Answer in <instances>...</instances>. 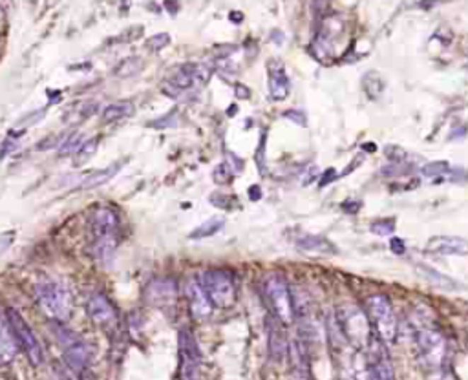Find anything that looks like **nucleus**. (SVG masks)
<instances>
[{
	"label": "nucleus",
	"mask_w": 468,
	"mask_h": 380,
	"mask_svg": "<svg viewBox=\"0 0 468 380\" xmlns=\"http://www.w3.org/2000/svg\"><path fill=\"white\" fill-rule=\"evenodd\" d=\"M88 241L93 258L103 265L112 263L119 245V218L110 207H99L93 210L88 223Z\"/></svg>",
	"instance_id": "1"
},
{
	"label": "nucleus",
	"mask_w": 468,
	"mask_h": 380,
	"mask_svg": "<svg viewBox=\"0 0 468 380\" xmlns=\"http://www.w3.org/2000/svg\"><path fill=\"white\" fill-rule=\"evenodd\" d=\"M35 298L40 309L53 320H66L70 316V291L59 282H40L35 287Z\"/></svg>",
	"instance_id": "2"
},
{
	"label": "nucleus",
	"mask_w": 468,
	"mask_h": 380,
	"mask_svg": "<svg viewBox=\"0 0 468 380\" xmlns=\"http://www.w3.org/2000/svg\"><path fill=\"white\" fill-rule=\"evenodd\" d=\"M335 316H337L338 323H341L342 331L346 335L351 347H355V350H366L370 337H372L366 313L357 306H353V304H346V306L338 307Z\"/></svg>",
	"instance_id": "3"
},
{
	"label": "nucleus",
	"mask_w": 468,
	"mask_h": 380,
	"mask_svg": "<svg viewBox=\"0 0 468 380\" xmlns=\"http://www.w3.org/2000/svg\"><path fill=\"white\" fill-rule=\"evenodd\" d=\"M203 287L216 307L227 309L236 300V282L227 269H209L203 275Z\"/></svg>",
	"instance_id": "4"
},
{
	"label": "nucleus",
	"mask_w": 468,
	"mask_h": 380,
	"mask_svg": "<svg viewBox=\"0 0 468 380\" xmlns=\"http://www.w3.org/2000/svg\"><path fill=\"white\" fill-rule=\"evenodd\" d=\"M366 307L373 323H375L379 337L386 344H392L397 338V320H395L394 307L388 298L384 294H372V296H367Z\"/></svg>",
	"instance_id": "5"
},
{
	"label": "nucleus",
	"mask_w": 468,
	"mask_h": 380,
	"mask_svg": "<svg viewBox=\"0 0 468 380\" xmlns=\"http://www.w3.org/2000/svg\"><path fill=\"white\" fill-rule=\"evenodd\" d=\"M266 298L271 306L273 313L282 323L289 326L295 320V306L291 293L280 275H271L266 280Z\"/></svg>",
	"instance_id": "6"
},
{
	"label": "nucleus",
	"mask_w": 468,
	"mask_h": 380,
	"mask_svg": "<svg viewBox=\"0 0 468 380\" xmlns=\"http://www.w3.org/2000/svg\"><path fill=\"white\" fill-rule=\"evenodd\" d=\"M8 316V322L11 326L15 333V338L21 344V347L26 353L28 360L31 362V366H40L42 364V347H40V342L37 340L35 333L31 331V328L28 326V322L24 320V316L15 309H8L6 313Z\"/></svg>",
	"instance_id": "7"
},
{
	"label": "nucleus",
	"mask_w": 468,
	"mask_h": 380,
	"mask_svg": "<svg viewBox=\"0 0 468 380\" xmlns=\"http://www.w3.org/2000/svg\"><path fill=\"white\" fill-rule=\"evenodd\" d=\"M55 335H57L62 350H64V362L68 364V367L72 372H83L88 364V359H90L88 345L81 340L79 335H75L72 329L61 326L59 320L57 326H55Z\"/></svg>",
	"instance_id": "8"
},
{
	"label": "nucleus",
	"mask_w": 468,
	"mask_h": 380,
	"mask_svg": "<svg viewBox=\"0 0 468 380\" xmlns=\"http://www.w3.org/2000/svg\"><path fill=\"white\" fill-rule=\"evenodd\" d=\"M417 351H419V360L426 369H439L445 353H447V344L441 333L432 331V329H423L417 335Z\"/></svg>",
	"instance_id": "9"
},
{
	"label": "nucleus",
	"mask_w": 468,
	"mask_h": 380,
	"mask_svg": "<svg viewBox=\"0 0 468 380\" xmlns=\"http://www.w3.org/2000/svg\"><path fill=\"white\" fill-rule=\"evenodd\" d=\"M210 70L203 64H185L181 66L180 70L172 75L171 79L166 81L165 93L176 97L180 93L187 92L190 88H194L196 84H203L209 79Z\"/></svg>",
	"instance_id": "10"
},
{
	"label": "nucleus",
	"mask_w": 468,
	"mask_h": 380,
	"mask_svg": "<svg viewBox=\"0 0 468 380\" xmlns=\"http://www.w3.org/2000/svg\"><path fill=\"white\" fill-rule=\"evenodd\" d=\"M366 351L367 369L372 373V379H394V367H392V359H389V353L386 350V342L381 337L372 335L366 345Z\"/></svg>",
	"instance_id": "11"
},
{
	"label": "nucleus",
	"mask_w": 468,
	"mask_h": 380,
	"mask_svg": "<svg viewBox=\"0 0 468 380\" xmlns=\"http://www.w3.org/2000/svg\"><path fill=\"white\" fill-rule=\"evenodd\" d=\"M180 359H181V379H196L200 373V362H202V350L194 338L193 331L181 329L180 331Z\"/></svg>",
	"instance_id": "12"
},
{
	"label": "nucleus",
	"mask_w": 468,
	"mask_h": 380,
	"mask_svg": "<svg viewBox=\"0 0 468 380\" xmlns=\"http://www.w3.org/2000/svg\"><path fill=\"white\" fill-rule=\"evenodd\" d=\"M144 301L158 309H166L172 307L178 300V284L172 278H156L150 280L149 285L144 287L143 293Z\"/></svg>",
	"instance_id": "13"
},
{
	"label": "nucleus",
	"mask_w": 468,
	"mask_h": 380,
	"mask_svg": "<svg viewBox=\"0 0 468 380\" xmlns=\"http://www.w3.org/2000/svg\"><path fill=\"white\" fill-rule=\"evenodd\" d=\"M86 311L92 322L101 326V328H114L115 323H118V311L114 309V306L110 304V300L105 294L96 293L88 298Z\"/></svg>",
	"instance_id": "14"
},
{
	"label": "nucleus",
	"mask_w": 468,
	"mask_h": 380,
	"mask_svg": "<svg viewBox=\"0 0 468 380\" xmlns=\"http://www.w3.org/2000/svg\"><path fill=\"white\" fill-rule=\"evenodd\" d=\"M185 293H187L188 306H190V313H193L194 318L203 320L212 313V300H210L209 293L205 291L203 285H200L198 282L190 280L185 287Z\"/></svg>",
	"instance_id": "15"
},
{
	"label": "nucleus",
	"mask_w": 468,
	"mask_h": 380,
	"mask_svg": "<svg viewBox=\"0 0 468 380\" xmlns=\"http://www.w3.org/2000/svg\"><path fill=\"white\" fill-rule=\"evenodd\" d=\"M269 93L275 100H282L289 96V79L280 62L269 64Z\"/></svg>",
	"instance_id": "16"
},
{
	"label": "nucleus",
	"mask_w": 468,
	"mask_h": 380,
	"mask_svg": "<svg viewBox=\"0 0 468 380\" xmlns=\"http://www.w3.org/2000/svg\"><path fill=\"white\" fill-rule=\"evenodd\" d=\"M17 351L18 345L13 329H11L9 322L6 323L4 320L0 318V367L8 366L15 359Z\"/></svg>",
	"instance_id": "17"
},
{
	"label": "nucleus",
	"mask_w": 468,
	"mask_h": 380,
	"mask_svg": "<svg viewBox=\"0 0 468 380\" xmlns=\"http://www.w3.org/2000/svg\"><path fill=\"white\" fill-rule=\"evenodd\" d=\"M426 249L438 254H468V241L454 236H435L428 241Z\"/></svg>",
	"instance_id": "18"
},
{
	"label": "nucleus",
	"mask_w": 468,
	"mask_h": 380,
	"mask_svg": "<svg viewBox=\"0 0 468 380\" xmlns=\"http://www.w3.org/2000/svg\"><path fill=\"white\" fill-rule=\"evenodd\" d=\"M289 359L293 364L295 375L300 379H307L309 376V362H307L306 345L302 340H293L289 344Z\"/></svg>",
	"instance_id": "19"
},
{
	"label": "nucleus",
	"mask_w": 468,
	"mask_h": 380,
	"mask_svg": "<svg viewBox=\"0 0 468 380\" xmlns=\"http://www.w3.org/2000/svg\"><path fill=\"white\" fill-rule=\"evenodd\" d=\"M289 351L287 340H285V335L282 331L280 326H276V323H269V353L275 360L280 362L284 359L285 355Z\"/></svg>",
	"instance_id": "20"
},
{
	"label": "nucleus",
	"mask_w": 468,
	"mask_h": 380,
	"mask_svg": "<svg viewBox=\"0 0 468 380\" xmlns=\"http://www.w3.org/2000/svg\"><path fill=\"white\" fill-rule=\"evenodd\" d=\"M122 163H115V165L108 166V168H103V171H97L93 172V174H90L88 178H84L83 183L79 185L83 190H90V188H97L101 187V185L108 183L112 178H114L115 174H118V171L121 168Z\"/></svg>",
	"instance_id": "21"
},
{
	"label": "nucleus",
	"mask_w": 468,
	"mask_h": 380,
	"mask_svg": "<svg viewBox=\"0 0 468 380\" xmlns=\"http://www.w3.org/2000/svg\"><path fill=\"white\" fill-rule=\"evenodd\" d=\"M224 225H225V218H222V216L209 218L207 221H203L200 227H196L193 232H190V238H193V240H203V238L215 236V234H218V232L224 229Z\"/></svg>",
	"instance_id": "22"
},
{
	"label": "nucleus",
	"mask_w": 468,
	"mask_h": 380,
	"mask_svg": "<svg viewBox=\"0 0 468 380\" xmlns=\"http://www.w3.org/2000/svg\"><path fill=\"white\" fill-rule=\"evenodd\" d=\"M302 251H320V253H335V247L322 236H302L297 241Z\"/></svg>",
	"instance_id": "23"
},
{
	"label": "nucleus",
	"mask_w": 468,
	"mask_h": 380,
	"mask_svg": "<svg viewBox=\"0 0 468 380\" xmlns=\"http://www.w3.org/2000/svg\"><path fill=\"white\" fill-rule=\"evenodd\" d=\"M134 114V106L130 103H114V105L106 106L105 112H103V119L105 122H114L119 119L130 117Z\"/></svg>",
	"instance_id": "24"
},
{
	"label": "nucleus",
	"mask_w": 468,
	"mask_h": 380,
	"mask_svg": "<svg viewBox=\"0 0 468 380\" xmlns=\"http://www.w3.org/2000/svg\"><path fill=\"white\" fill-rule=\"evenodd\" d=\"M450 171V166H448L447 161H433V163H426L425 166H421V175H425V178H439V175L447 174Z\"/></svg>",
	"instance_id": "25"
},
{
	"label": "nucleus",
	"mask_w": 468,
	"mask_h": 380,
	"mask_svg": "<svg viewBox=\"0 0 468 380\" xmlns=\"http://www.w3.org/2000/svg\"><path fill=\"white\" fill-rule=\"evenodd\" d=\"M421 271L425 272V275L428 276L430 280H432L435 285H439V287H443V289H455V284L450 280V278H447V276L439 275V272H435V271H433V269H421Z\"/></svg>",
	"instance_id": "26"
},
{
	"label": "nucleus",
	"mask_w": 468,
	"mask_h": 380,
	"mask_svg": "<svg viewBox=\"0 0 468 380\" xmlns=\"http://www.w3.org/2000/svg\"><path fill=\"white\" fill-rule=\"evenodd\" d=\"M372 231L375 232L377 236H392L395 231L394 221H377L372 225Z\"/></svg>",
	"instance_id": "27"
},
{
	"label": "nucleus",
	"mask_w": 468,
	"mask_h": 380,
	"mask_svg": "<svg viewBox=\"0 0 468 380\" xmlns=\"http://www.w3.org/2000/svg\"><path fill=\"white\" fill-rule=\"evenodd\" d=\"M169 42H171V37L166 35V33H158V35L150 37L149 40H147V46H149L150 50H163L165 46H169Z\"/></svg>",
	"instance_id": "28"
},
{
	"label": "nucleus",
	"mask_w": 468,
	"mask_h": 380,
	"mask_svg": "<svg viewBox=\"0 0 468 380\" xmlns=\"http://www.w3.org/2000/svg\"><path fill=\"white\" fill-rule=\"evenodd\" d=\"M59 143H61V137H46L42 143H39V146H37V149H39V150L55 149V146H59Z\"/></svg>",
	"instance_id": "29"
},
{
	"label": "nucleus",
	"mask_w": 468,
	"mask_h": 380,
	"mask_svg": "<svg viewBox=\"0 0 468 380\" xmlns=\"http://www.w3.org/2000/svg\"><path fill=\"white\" fill-rule=\"evenodd\" d=\"M284 117H289L291 121H295L297 125H302V127H306V121H304V114H300V112H285Z\"/></svg>",
	"instance_id": "30"
},
{
	"label": "nucleus",
	"mask_w": 468,
	"mask_h": 380,
	"mask_svg": "<svg viewBox=\"0 0 468 380\" xmlns=\"http://www.w3.org/2000/svg\"><path fill=\"white\" fill-rule=\"evenodd\" d=\"M11 241H13V232H9V234H0V251H4Z\"/></svg>",
	"instance_id": "31"
},
{
	"label": "nucleus",
	"mask_w": 468,
	"mask_h": 380,
	"mask_svg": "<svg viewBox=\"0 0 468 380\" xmlns=\"http://www.w3.org/2000/svg\"><path fill=\"white\" fill-rule=\"evenodd\" d=\"M392 249H394V253H397V254H403L404 253V243L401 240H399V238H392Z\"/></svg>",
	"instance_id": "32"
}]
</instances>
